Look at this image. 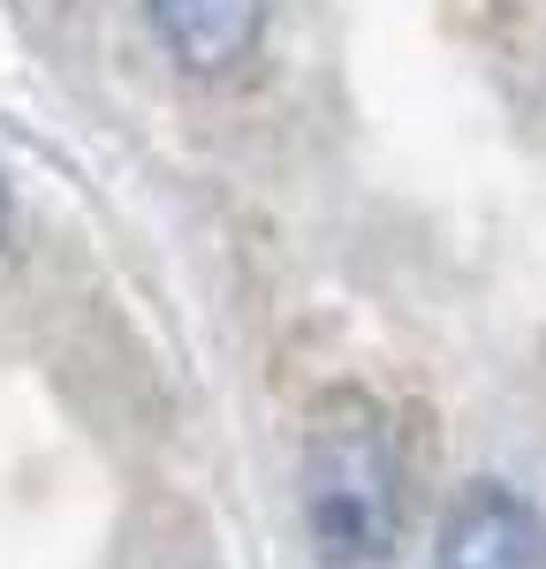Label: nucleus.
Segmentation results:
<instances>
[{
    "instance_id": "nucleus-1",
    "label": "nucleus",
    "mask_w": 546,
    "mask_h": 569,
    "mask_svg": "<svg viewBox=\"0 0 546 569\" xmlns=\"http://www.w3.org/2000/svg\"><path fill=\"white\" fill-rule=\"evenodd\" d=\"M304 539L326 569H380L403 547V448L357 388L318 395L304 433Z\"/></svg>"
},
{
    "instance_id": "nucleus-3",
    "label": "nucleus",
    "mask_w": 546,
    "mask_h": 569,
    "mask_svg": "<svg viewBox=\"0 0 546 569\" xmlns=\"http://www.w3.org/2000/svg\"><path fill=\"white\" fill-rule=\"evenodd\" d=\"M273 0H144L152 39L182 77H235L266 39Z\"/></svg>"
},
{
    "instance_id": "nucleus-2",
    "label": "nucleus",
    "mask_w": 546,
    "mask_h": 569,
    "mask_svg": "<svg viewBox=\"0 0 546 569\" xmlns=\"http://www.w3.org/2000/svg\"><path fill=\"white\" fill-rule=\"evenodd\" d=\"M433 569H546V517L501 479H478L455 493Z\"/></svg>"
},
{
    "instance_id": "nucleus-4",
    "label": "nucleus",
    "mask_w": 546,
    "mask_h": 569,
    "mask_svg": "<svg viewBox=\"0 0 546 569\" xmlns=\"http://www.w3.org/2000/svg\"><path fill=\"white\" fill-rule=\"evenodd\" d=\"M0 236H8V176H0Z\"/></svg>"
}]
</instances>
